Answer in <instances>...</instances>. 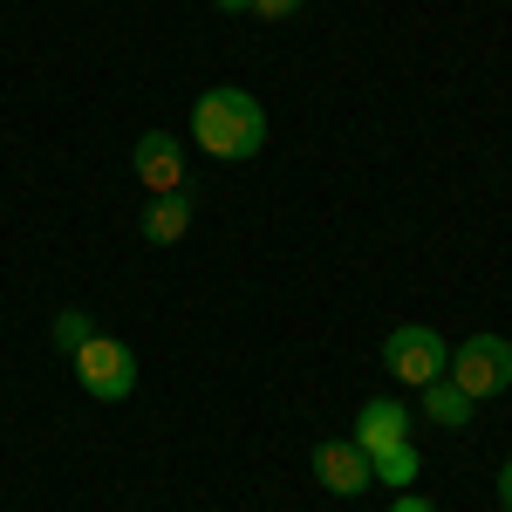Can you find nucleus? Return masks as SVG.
Listing matches in <instances>:
<instances>
[{"mask_svg": "<svg viewBox=\"0 0 512 512\" xmlns=\"http://www.w3.org/2000/svg\"><path fill=\"white\" fill-rule=\"evenodd\" d=\"M144 246H178V239L192 233V198L185 192H158L151 205H144Z\"/></svg>", "mask_w": 512, "mask_h": 512, "instance_id": "6e6552de", "label": "nucleus"}, {"mask_svg": "<svg viewBox=\"0 0 512 512\" xmlns=\"http://www.w3.org/2000/svg\"><path fill=\"white\" fill-rule=\"evenodd\" d=\"M499 506L512 512V458H506V465H499Z\"/></svg>", "mask_w": 512, "mask_h": 512, "instance_id": "ddd939ff", "label": "nucleus"}, {"mask_svg": "<svg viewBox=\"0 0 512 512\" xmlns=\"http://www.w3.org/2000/svg\"><path fill=\"white\" fill-rule=\"evenodd\" d=\"M369 465H376V478H383L390 492H410V478H417V451H410V444H396V451L369 458Z\"/></svg>", "mask_w": 512, "mask_h": 512, "instance_id": "9d476101", "label": "nucleus"}, {"mask_svg": "<svg viewBox=\"0 0 512 512\" xmlns=\"http://www.w3.org/2000/svg\"><path fill=\"white\" fill-rule=\"evenodd\" d=\"M192 137L198 151H212V158H260L267 151V110H260V96H246L233 82H219V89H205L192 103Z\"/></svg>", "mask_w": 512, "mask_h": 512, "instance_id": "f257e3e1", "label": "nucleus"}, {"mask_svg": "<svg viewBox=\"0 0 512 512\" xmlns=\"http://www.w3.org/2000/svg\"><path fill=\"white\" fill-rule=\"evenodd\" d=\"M396 512H437L431 499H417V492H403V499H396Z\"/></svg>", "mask_w": 512, "mask_h": 512, "instance_id": "4468645a", "label": "nucleus"}, {"mask_svg": "<svg viewBox=\"0 0 512 512\" xmlns=\"http://www.w3.org/2000/svg\"><path fill=\"white\" fill-rule=\"evenodd\" d=\"M424 417H431L437 431H465L472 424V396L458 390L451 376H437V383H424Z\"/></svg>", "mask_w": 512, "mask_h": 512, "instance_id": "1a4fd4ad", "label": "nucleus"}, {"mask_svg": "<svg viewBox=\"0 0 512 512\" xmlns=\"http://www.w3.org/2000/svg\"><path fill=\"white\" fill-rule=\"evenodd\" d=\"M301 7H308V0H253L260 21H287V14H301Z\"/></svg>", "mask_w": 512, "mask_h": 512, "instance_id": "f8f14e48", "label": "nucleus"}, {"mask_svg": "<svg viewBox=\"0 0 512 512\" xmlns=\"http://www.w3.org/2000/svg\"><path fill=\"white\" fill-rule=\"evenodd\" d=\"M76 376L96 403H123V396L137 390V355H130V342H117V335H89L76 349Z\"/></svg>", "mask_w": 512, "mask_h": 512, "instance_id": "7ed1b4c3", "label": "nucleus"}, {"mask_svg": "<svg viewBox=\"0 0 512 512\" xmlns=\"http://www.w3.org/2000/svg\"><path fill=\"white\" fill-rule=\"evenodd\" d=\"M48 335H55V349H62V355H76L82 342H89V335H96V321L82 315V308H62V315L48 321Z\"/></svg>", "mask_w": 512, "mask_h": 512, "instance_id": "9b49d317", "label": "nucleus"}, {"mask_svg": "<svg viewBox=\"0 0 512 512\" xmlns=\"http://www.w3.org/2000/svg\"><path fill=\"white\" fill-rule=\"evenodd\" d=\"M396 444H410V410L390 403V396L362 403V410H355V451H362V458H383Z\"/></svg>", "mask_w": 512, "mask_h": 512, "instance_id": "0eeeda50", "label": "nucleus"}, {"mask_svg": "<svg viewBox=\"0 0 512 512\" xmlns=\"http://www.w3.org/2000/svg\"><path fill=\"white\" fill-rule=\"evenodd\" d=\"M444 376L472 396V403H485V396H506V390H512V342H506V335H472V342H458V349H451Z\"/></svg>", "mask_w": 512, "mask_h": 512, "instance_id": "f03ea898", "label": "nucleus"}, {"mask_svg": "<svg viewBox=\"0 0 512 512\" xmlns=\"http://www.w3.org/2000/svg\"><path fill=\"white\" fill-rule=\"evenodd\" d=\"M383 362H390L396 383L424 390V383H437V376H444L451 349H444V335H437V328H424V321H403V328H390V342H383Z\"/></svg>", "mask_w": 512, "mask_h": 512, "instance_id": "20e7f679", "label": "nucleus"}, {"mask_svg": "<svg viewBox=\"0 0 512 512\" xmlns=\"http://www.w3.org/2000/svg\"><path fill=\"white\" fill-rule=\"evenodd\" d=\"M219 14H253V0H212Z\"/></svg>", "mask_w": 512, "mask_h": 512, "instance_id": "2eb2a0df", "label": "nucleus"}, {"mask_svg": "<svg viewBox=\"0 0 512 512\" xmlns=\"http://www.w3.org/2000/svg\"><path fill=\"white\" fill-rule=\"evenodd\" d=\"M315 478L335 492V499H362L369 485H376V465L355 451V437L342 444V437H328V444H315Z\"/></svg>", "mask_w": 512, "mask_h": 512, "instance_id": "39448f33", "label": "nucleus"}, {"mask_svg": "<svg viewBox=\"0 0 512 512\" xmlns=\"http://www.w3.org/2000/svg\"><path fill=\"white\" fill-rule=\"evenodd\" d=\"M130 164H137V178H144V192H185V151H178V137L171 130H144L137 137V151H130Z\"/></svg>", "mask_w": 512, "mask_h": 512, "instance_id": "423d86ee", "label": "nucleus"}]
</instances>
